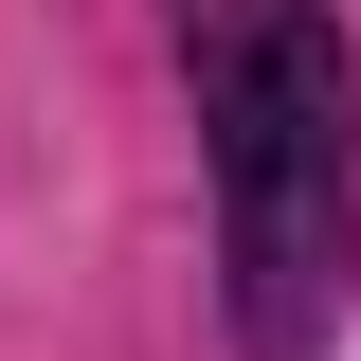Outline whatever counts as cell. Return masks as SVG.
<instances>
[{"mask_svg":"<svg viewBox=\"0 0 361 361\" xmlns=\"http://www.w3.org/2000/svg\"><path fill=\"white\" fill-rule=\"evenodd\" d=\"M180 54H199L235 307L289 361L325 325V289L361 271V73H343V18L325 0H180Z\"/></svg>","mask_w":361,"mask_h":361,"instance_id":"obj_1","label":"cell"}]
</instances>
